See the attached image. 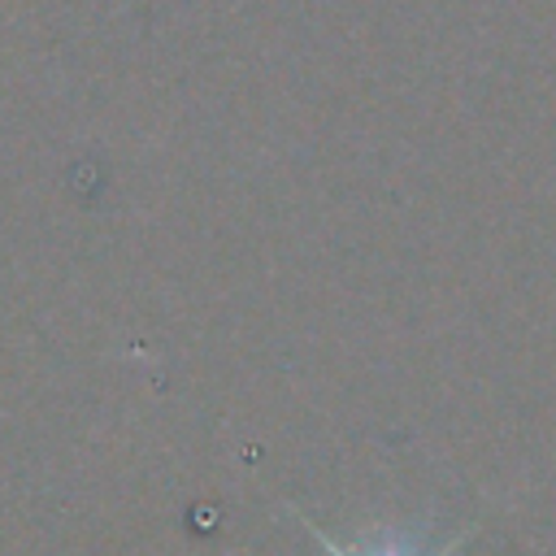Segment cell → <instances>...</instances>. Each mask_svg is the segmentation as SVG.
Instances as JSON below:
<instances>
[{
	"label": "cell",
	"instance_id": "cell-1",
	"mask_svg": "<svg viewBox=\"0 0 556 556\" xmlns=\"http://www.w3.org/2000/svg\"><path fill=\"white\" fill-rule=\"evenodd\" d=\"M304 526L313 530V539H317L330 556H456L460 543L473 534V526H469V530H460L456 539H447V543H439V547H426L421 534H408V530H378V534H369L361 547H343L339 539H330V534L317 530L313 521H304Z\"/></svg>",
	"mask_w": 556,
	"mask_h": 556
}]
</instances>
